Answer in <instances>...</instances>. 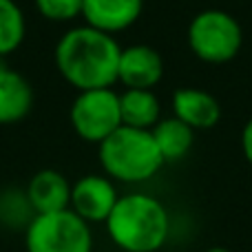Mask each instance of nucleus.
Here are the masks:
<instances>
[{"label":"nucleus","instance_id":"f8f14e48","mask_svg":"<svg viewBox=\"0 0 252 252\" xmlns=\"http://www.w3.org/2000/svg\"><path fill=\"white\" fill-rule=\"evenodd\" d=\"M33 109V89L29 80L9 66H0V126L25 120Z\"/></svg>","mask_w":252,"mask_h":252},{"label":"nucleus","instance_id":"ddd939ff","mask_svg":"<svg viewBox=\"0 0 252 252\" xmlns=\"http://www.w3.org/2000/svg\"><path fill=\"white\" fill-rule=\"evenodd\" d=\"M122 124L151 130L161 120V104L151 89H126L120 95Z\"/></svg>","mask_w":252,"mask_h":252},{"label":"nucleus","instance_id":"f03ea898","mask_svg":"<svg viewBox=\"0 0 252 252\" xmlns=\"http://www.w3.org/2000/svg\"><path fill=\"white\" fill-rule=\"evenodd\" d=\"M106 232L122 252H157L170 235V215L157 197L128 192L106 219Z\"/></svg>","mask_w":252,"mask_h":252},{"label":"nucleus","instance_id":"7ed1b4c3","mask_svg":"<svg viewBox=\"0 0 252 252\" xmlns=\"http://www.w3.org/2000/svg\"><path fill=\"white\" fill-rule=\"evenodd\" d=\"M97 159L106 177L120 184H144L166 164L151 130L124 124L97 144Z\"/></svg>","mask_w":252,"mask_h":252},{"label":"nucleus","instance_id":"9d476101","mask_svg":"<svg viewBox=\"0 0 252 252\" xmlns=\"http://www.w3.org/2000/svg\"><path fill=\"white\" fill-rule=\"evenodd\" d=\"M173 115L192 130H208L221 120V104L213 93L195 87H184L173 93Z\"/></svg>","mask_w":252,"mask_h":252},{"label":"nucleus","instance_id":"a211bd4d","mask_svg":"<svg viewBox=\"0 0 252 252\" xmlns=\"http://www.w3.org/2000/svg\"><path fill=\"white\" fill-rule=\"evenodd\" d=\"M204 252H232V250L223 248V246H213V248H206Z\"/></svg>","mask_w":252,"mask_h":252},{"label":"nucleus","instance_id":"20e7f679","mask_svg":"<svg viewBox=\"0 0 252 252\" xmlns=\"http://www.w3.org/2000/svg\"><path fill=\"white\" fill-rule=\"evenodd\" d=\"M188 49L206 64H226L244 47V29L232 13L223 9H204L188 22Z\"/></svg>","mask_w":252,"mask_h":252},{"label":"nucleus","instance_id":"6e6552de","mask_svg":"<svg viewBox=\"0 0 252 252\" xmlns=\"http://www.w3.org/2000/svg\"><path fill=\"white\" fill-rule=\"evenodd\" d=\"M164 78V60L148 44H130L120 53L118 82L126 89H153Z\"/></svg>","mask_w":252,"mask_h":252},{"label":"nucleus","instance_id":"f257e3e1","mask_svg":"<svg viewBox=\"0 0 252 252\" xmlns=\"http://www.w3.org/2000/svg\"><path fill=\"white\" fill-rule=\"evenodd\" d=\"M122 47L111 33L89 25L73 27L56 44V69L78 91L111 89L118 82Z\"/></svg>","mask_w":252,"mask_h":252},{"label":"nucleus","instance_id":"dca6fc26","mask_svg":"<svg viewBox=\"0 0 252 252\" xmlns=\"http://www.w3.org/2000/svg\"><path fill=\"white\" fill-rule=\"evenodd\" d=\"M33 4L49 22H69L82 16V0H33Z\"/></svg>","mask_w":252,"mask_h":252},{"label":"nucleus","instance_id":"4468645a","mask_svg":"<svg viewBox=\"0 0 252 252\" xmlns=\"http://www.w3.org/2000/svg\"><path fill=\"white\" fill-rule=\"evenodd\" d=\"M151 133L166 161H177L182 157H186L192 144H195V130L188 124H184L182 120H177L175 115L159 120L151 128Z\"/></svg>","mask_w":252,"mask_h":252},{"label":"nucleus","instance_id":"39448f33","mask_svg":"<svg viewBox=\"0 0 252 252\" xmlns=\"http://www.w3.org/2000/svg\"><path fill=\"white\" fill-rule=\"evenodd\" d=\"M27 252H93L91 223L71 208L35 215L25 230Z\"/></svg>","mask_w":252,"mask_h":252},{"label":"nucleus","instance_id":"1a4fd4ad","mask_svg":"<svg viewBox=\"0 0 252 252\" xmlns=\"http://www.w3.org/2000/svg\"><path fill=\"white\" fill-rule=\"evenodd\" d=\"M142 11L144 0H82L84 22L111 35L130 29Z\"/></svg>","mask_w":252,"mask_h":252},{"label":"nucleus","instance_id":"9b49d317","mask_svg":"<svg viewBox=\"0 0 252 252\" xmlns=\"http://www.w3.org/2000/svg\"><path fill=\"white\" fill-rule=\"evenodd\" d=\"M25 197L35 215L66 210L71 206V184L62 173L44 168L29 179Z\"/></svg>","mask_w":252,"mask_h":252},{"label":"nucleus","instance_id":"423d86ee","mask_svg":"<svg viewBox=\"0 0 252 252\" xmlns=\"http://www.w3.org/2000/svg\"><path fill=\"white\" fill-rule=\"evenodd\" d=\"M75 135L89 144H100L122 126L120 93L113 89L80 91L69 111Z\"/></svg>","mask_w":252,"mask_h":252},{"label":"nucleus","instance_id":"f3484780","mask_svg":"<svg viewBox=\"0 0 252 252\" xmlns=\"http://www.w3.org/2000/svg\"><path fill=\"white\" fill-rule=\"evenodd\" d=\"M241 151H244L246 161L252 166V118L244 124V130H241Z\"/></svg>","mask_w":252,"mask_h":252},{"label":"nucleus","instance_id":"2eb2a0df","mask_svg":"<svg viewBox=\"0 0 252 252\" xmlns=\"http://www.w3.org/2000/svg\"><path fill=\"white\" fill-rule=\"evenodd\" d=\"M27 33V20L16 0H0V58L13 53Z\"/></svg>","mask_w":252,"mask_h":252},{"label":"nucleus","instance_id":"0eeeda50","mask_svg":"<svg viewBox=\"0 0 252 252\" xmlns=\"http://www.w3.org/2000/svg\"><path fill=\"white\" fill-rule=\"evenodd\" d=\"M120 195L106 175H84L71 186V206L87 223H104L115 208Z\"/></svg>","mask_w":252,"mask_h":252}]
</instances>
